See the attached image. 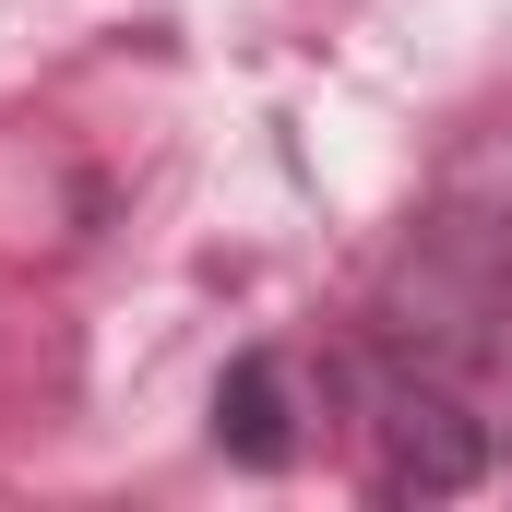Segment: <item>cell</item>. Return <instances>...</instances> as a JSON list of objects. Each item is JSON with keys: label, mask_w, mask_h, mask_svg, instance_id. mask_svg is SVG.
<instances>
[{"label": "cell", "mask_w": 512, "mask_h": 512, "mask_svg": "<svg viewBox=\"0 0 512 512\" xmlns=\"http://www.w3.org/2000/svg\"><path fill=\"white\" fill-rule=\"evenodd\" d=\"M512 358V108L453 131L441 179L393 227L382 274L358 286V334L322 382L370 405H489Z\"/></svg>", "instance_id": "obj_1"}, {"label": "cell", "mask_w": 512, "mask_h": 512, "mask_svg": "<svg viewBox=\"0 0 512 512\" xmlns=\"http://www.w3.org/2000/svg\"><path fill=\"white\" fill-rule=\"evenodd\" d=\"M215 453L251 465V477H286L310 453V370L286 346H239L215 370Z\"/></svg>", "instance_id": "obj_2"}]
</instances>
